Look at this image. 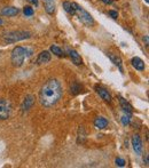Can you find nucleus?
Listing matches in <instances>:
<instances>
[{
    "label": "nucleus",
    "instance_id": "9b49d317",
    "mask_svg": "<svg viewBox=\"0 0 149 168\" xmlns=\"http://www.w3.org/2000/svg\"><path fill=\"white\" fill-rule=\"evenodd\" d=\"M131 63L133 65V68H134L135 70H139V71H143L145 68H146L145 62H143L141 58H139V57H133L132 61H131Z\"/></svg>",
    "mask_w": 149,
    "mask_h": 168
},
{
    "label": "nucleus",
    "instance_id": "ddd939ff",
    "mask_svg": "<svg viewBox=\"0 0 149 168\" xmlns=\"http://www.w3.org/2000/svg\"><path fill=\"white\" fill-rule=\"evenodd\" d=\"M94 126L97 129H105L108 126V120L103 117H97L95 120H94Z\"/></svg>",
    "mask_w": 149,
    "mask_h": 168
},
{
    "label": "nucleus",
    "instance_id": "4be33fe9",
    "mask_svg": "<svg viewBox=\"0 0 149 168\" xmlns=\"http://www.w3.org/2000/svg\"><path fill=\"white\" fill-rule=\"evenodd\" d=\"M115 162H116V165L119 166V167H124V166H125V160L122 159V158H117V159L115 160Z\"/></svg>",
    "mask_w": 149,
    "mask_h": 168
},
{
    "label": "nucleus",
    "instance_id": "dca6fc26",
    "mask_svg": "<svg viewBox=\"0 0 149 168\" xmlns=\"http://www.w3.org/2000/svg\"><path fill=\"white\" fill-rule=\"evenodd\" d=\"M1 14L5 16H15L19 14V9L15 7H7V8H4L1 11Z\"/></svg>",
    "mask_w": 149,
    "mask_h": 168
},
{
    "label": "nucleus",
    "instance_id": "1a4fd4ad",
    "mask_svg": "<svg viewBox=\"0 0 149 168\" xmlns=\"http://www.w3.org/2000/svg\"><path fill=\"white\" fill-rule=\"evenodd\" d=\"M96 92H97V94L100 95V97H101L103 101H106L108 103L111 102V96H110V94L108 93V90L105 89L103 87H100V86L96 87Z\"/></svg>",
    "mask_w": 149,
    "mask_h": 168
},
{
    "label": "nucleus",
    "instance_id": "393cba45",
    "mask_svg": "<svg viewBox=\"0 0 149 168\" xmlns=\"http://www.w3.org/2000/svg\"><path fill=\"white\" fill-rule=\"evenodd\" d=\"M28 1L31 4H34V5H38V0H28Z\"/></svg>",
    "mask_w": 149,
    "mask_h": 168
},
{
    "label": "nucleus",
    "instance_id": "f8f14e48",
    "mask_svg": "<svg viewBox=\"0 0 149 168\" xmlns=\"http://www.w3.org/2000/svg\"><path fill=\"white\" fill-rule=\"evenodd\" d=\"M69 56H70V58H71V61H72L74 64H76V65H82L83 64V60H82L80 55L76 51H74V49L69 51Z\"/></svg>",
    "mask_w": 149,
    "mask_h": 168
},
{
    "label": "nucleus",
    "instance_id": "f257e3e1",
    "mask_svg": "<svg viewBox=\"0 0 149 168\" xmlns=\"http://www.w3.org/2000/svg\"><path fill=\"white\" fill-rule=\"evenodd\" d=\"M62 97V86L57 79L47 80L39 92V100L45 107L55 105Z\"/></svg>",
    "mask_w": 149,
    "mask_h": 168
},
{
    "label": "nucleus",
    "instance_id": "4468645a",
    "mask_svg": "<svg viewBox=\"0 0 149 168\" xmlns=\"http://www.w3.org/2000/svg\"><path fill=\"white\" fill-rule=\"evenodd\" d=\"M44 6H45V11L48 14H53L55 11V2L54 0H44Z\"/></svg>",
    "mask_w": 149,
    "mask_h": 168
},
{
    "label": "nucleus",
    "instance_id": "f3484780",
    "mask_svg": "<svg viewBox=\"0 0 149 168\" xmlns=\"http://www.w3.org/2000/svg\"><path fill=\"white\" fill-rule=\"evenodd\" d=\"M63 8H64V11H67L68 14H70V15H74V8L72 2L64 1V2H63Z\"/></svg>",
    "mask_w": 149,
    "mask_h": 168
},
{
    "label": "nucleus",
    "instance_id": "b1692460",
    "mask_svg": "<svg viewBox=\"0 0 149 168\" xmlns=\"http://www.w3.org/2000/svg\"><path fill=\"white\" fill-rule=\"evenodd\" d=\"M105 4H108V5H110V4H112V0H102Z\"/></svg>",
    "mask_w": 149,
    "mask_h": 168
},
{
    "label": "nucleus",
    "instance_id": "412c9836",
    "mask_svg": "<svg viewBox=\"0 0 149 168\" xmlns=\"http://www.w3.org/2000/svg\"><path fill=\"white\" fill-rule=\"evenodd\" d=\"M130 121H131V118H130V116H124L122 117V124L124 125V126H128V124H130Z\"/></svg>",
    "mask_w": 149,
    "mask_h": 168
},
{
    "label": "nucleus",
    "instance_id": "a211bd4d",
    "mask_svg": "<svg viewBox=\"0 0 149 168\" xmlns=\"http://www.w3.org/2000/svg\"><path fill=\"white\" fill-rule=\"evenodd\" d=\"M51 52L53 53V54H55L56 56H59V57H61V56H64V54H63V52H62V49H61L60 47L55 46V45L51 46Z\"/></svg>",
    "mask_w": 149,
    "mask_h": 168
},
{
    "label": "nucleus",
    "instance_id": "6e6552de",
    "mask_svg": "<svg viewBox=\"0 0 149 168\" xmlns=\"http://www.w3.org/2000/svg\"><path fill=\"white\" fill-rule=\"evenodd\" d=\"M132 145H133V150L135 151L137 154L142 153V141L139 135H134L132 137Z\"/></svg>",
    "mask_w": 149,
    "mask_h": 168
},
{
    "label": "nucleus",
    "instance_id": "a878e982",
    "mask_svg": "<svg viewBox=\"0 0 149 168\" xmlns=\"http://www.w3.org/2000/svg\"><path fill=\"white\" fill-rule=\"evenodd\" d=\"M143 40L146 41V45H148V37H147V36H146V37L143 38Z\"/></svg>",
    "mask_w": 149,
    "mask_h": 168
},
{
    "label": "nucleus",
    "instance_id": "cd10ccee",
    "mask_svg": "<svg viewBox=\"0 0 149 168\" xmlns=\"http://www.w3.org/2000/svg\"><path fill=\"white\" fill-rule=\"evenodd\" d=\"M145 1H146V2H147V4H148V2H149V0H145Z\"/></svg>",
    "mask_w": 149,
    "mask_h": 168
},
{
    "label": "nucleus",
    "instance_id": "f03ea898",
    "mask_svg": "<svg viewBox=\"0 0 149 168\" xmlns=\"http://www.w3.org/2000/svg\"><path fill=\"white\" fill-rule=\"evenodd\" d=\"M72 5H74V14H77L79 21L82 22L84 25L88 26V28L93 26V25H94V20H93V17H92V15L87 11H85L82 6H79L78 4L72 2Z\"/></svg>",
    "mask_w": 149,
    "mask_h": 168
},
{
    "label": "nucleus",
    "instance_id": "9d476101",
    "mask_svg": "<svg viewBox=\"0 0 149 168\" xmlns=\"http://www.w3.org/2000/svg\"><path fill=\"white\" fill-rule=\"evenodd\" d=\"M51 61V54L49 52L47 51H44L39 54L38 58H37V64H45V63H48Z\"/></svg>",
    "mask_w": 149,
    "mask_h": 168
},
{
    "label": "nucleus",
    "instance_id": "bb28decb",
    "mask_svg": "<svg viewBox=\"0 0 149 168\" xmlns=\"http://www.w3.org/2000/svg\"><path fill=\"white\" fill-rule=\"evenodd\" d=\"M2 23H4V22H2V20H1V19H0V25H1V24H2Z\"/></svg>",
    "mask_w": 149,
    "mask_h": 168
},
{
    "label": "nucleus",
    "instance_id": "2eb2a0df",
    "mask_svg": "<svg viewBox=\"0 0 149 168\" xmlns=\"http://www.w3.org/2000/svg\"><path fill=\"white\" fill-rule=\"evenodd\" d=\"M119 102H120V106H122V109L126 112V113H132V105L128 103L126 100H124L123 97H119Z\"/></svg>",
    "mask_w": 149,
    "mask_h": 168
},
{
    "label": "nucleus",
    "instance_id": "0eeeda50",
    "mask_svg": "<svg viewBox=\"0 0 149 168\" xmlns=\"http://www.w3.org/2000/svg\"><path fill=\"white\" fill-rule=\"evenodd\" d=\"M107 56H108V57L110 58V61L119 69L120 72H124V70H123V64H122V58L118 56L117 54H114V53L109 52V53H107Z\"/></svg>",
    "mask_w": 149,
    "mask_h": 168
},
{
    "label": "nucleus",
    "instance_id": "39448f33",
    "mask_svg": "<svg viewBox=\"0 0 149 168\" xmlns=\"http://www.w3.org/2000/svg\"><path fill=\"white\" fill-rule=\"evenodd\" d=\"M11 103L7 100L0 98V119L1 120L7 119L9 117V115H11Z\"/></svg>",
    "mask_w": 149,
    "mask_h": 168
},
{
    "label": "nucleus",
    "instance_id": "aec40b11",
    "mask_svg": "<svg viewBox=\"0 0 149 168\" xmlns=\"http://www.w3.org/2000/svg\"><path fill=\"white\" fill-rule=\"evenodd\" d=\"M23 13H24L25 16H32L34 11H33V8H31L30 6H25V7L23 8Z\"/></svg>",
    "mask_w": 149,
    "mask_h": 168
},
{
    "label": "nucleus",
    "instance_id": "5701e85b",
    "mask_svg": "<svg viewBox=\"0 0 149 168\" xmlns=\"http://www.w3.org/2000/svg\"><path fill=\"white\" fill-rule=\"evenodd\" d=\"M109 15H110L112 19H117L118 17V13L115 11H109Z\"/></svg>",
    "mask_w": 149,
    "mask_h": 168
},
{
    "label": "nucleus",
    "instance_id": "423d86ee",
    "mask_svg": "<svg viewBox=\"0 0 149 168\" xmlns=\"http://www.w3.org/2000/svg\"><path fill=\"white\" fill-rule=\"evenodd\" d=\"M34 104V97L32 95H27L23 103H22V111L23 112H28Z\"/></svg>",
    "mask_w": 149,
    "mask_h": 168
},
{
    "label": "nucleus",
    "instance_id": "20e7f679",
    "mask_svg": "<svg viewBox=\"0 0 149 168\" xmlns=\"http://www.w3.org/2000/svg\"><path fill=\"white\" fill-rule=\"evenodd\" d=\"M25 54H27V49L23 48L21 46H17L13 49L11 52V63L14 66L20 68L24 63L25 60Z\"/></svg>",
    "mask_w": 149,
    "mask_h": 168
},
{
    "label": "nucleus",
    "instance_id": "6ab92c4d",
    "mask_svg": "<svg viewBox=\"0 0 149 168\" xmlns=\"http://www.w3.org/2000/svg\"><path fill=\"white\" fill-rule=\"evenodd\" d=\"M80 92H82V87H80L79 85L78 84L71 85V87H70V93H71V94L77 95V94H79Z\"/></svg>",
    "mask_w": 149,
    "mask_h": 168
},
{
    "label": "nucleus",
    "instance_id": "7ed1b4c3",
    "mask_svg": "<svg viewBox=\"0 0 149 168\" xmlns=\"http://www.w3.org/2000/svg\"><path fill=\"white\" fill-rule=\"evenodd\" d=\"M31 37V32L29 31H11L5 33L4 41L7 43H14L16 41H21Z\"/></svg>",
    "mask_w": 149,
    "mask_h": 168
}]
</instances>
